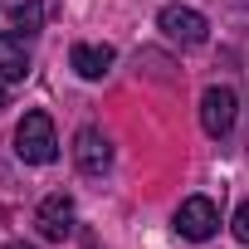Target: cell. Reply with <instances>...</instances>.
I'll return each instance as SVG.
<instances>
[{
    "label": "cell",
    "instance_id": "cell-1",
    "mask_svg": "<svg viewBox=\"0 0 249 249\" xmlns=\"http://www.w3.org/2000/svg\"><path fill=\"white\" fill-rule=\"evenodd\" d=\"M15 152H20V161H30V166H49V161L59 157V137H54L49 112H25V117H20Z\"/></svg>",
    "mask_w": 249,
    "mask_h": 249
},
{
    "label": "cell",
    "instance_id": "cell-2",
    "mask_svg": "<svg viewBox=\"0 0 249 249\" xmlns=\"http://www.w3.org/2000/svg\"><path fill=\"white\" fill-rule=\"evenodd\" d=\"M157 25H161V35H166L171 44H186V49H196V44H205V39H210L205 15H200V10H191V5H166V10L157 15Z\"/></svg>",
    "mask_w": 249,
    "mask_h": 249
},
{
    "label": "cell",
    "instance_id": "cell-3",
    "mask_svg": "<svg viewBox=\"0 0 249 249\" xmlns=\"http://www.w3.org/2000/svg\"><path fill=\"white\" fill-rule=\"evenodd\" d=\"M215 230H220V210H215V200H205V196L181 200V210H176V234H181V239L205 244Z\"/></svg>",
    "mask_w": 249,
    "mask_h": 249
},
{
    "label": "cell",
    "instance_id": "cell-4",
    "mask_svg": "<svg viewBox=\"0 0 249 249\" xmlns=\"http://www.w3.org/2000/svg\"><path fill=\"white\" fill-rule=\"evenodd\" d=\"M200 122H205L210 137H230V127H234V88H225V83L205 88L200 93Z\"/></svg>",
    "mask_w": 249,
    "mask_h": 249
},
{
    "label": "cell",
    "instance_id": "cell-5",
    "mask_svg": "<svg viewBox=\"0 0 249 249\" xmlns=\"http://www.w3.org/2000/svg\"><path fill=\"white\" fill-rule=\"evenodd\" d=\"M73 161H78V171L103 176V171L112 166V142H107L98 127H83V132L73 137Z\"/></svg>",
    "mask_w": 249,
    "mask_h": 249
},
{
    "label": "cell",
    "instance_id": "cell-6",
    "mask_svg": "<svg viewBox=\"0 0 249 249\" xmlns=\"http://www.w3.org/2000/svg\"><path fill=\"white\" fill-rule=\"evenodd\" d=\"M35 225H39V234H44V239H69V234H73V200H69L64 191L44 196V205H39Z\"/></svg>",
    "mask_w": 249,
    "mask_h": 249
},
{
    "label": "cell",
    "instance_id": "cell-7",
    "mask_svg": "<svg viewBox=\"0 0 249 249\" xmlns=\"http://www.w3.org/2000/svg\"><path fill=\"white\" fill-rule=\"evenodd\" d=\"M112 44H73V54H69V64H73V73L78 78H103L107 69H112Z\"/></svg>",
    "mask_w": 249,
    "mask_h": 249
},
{
    "label": "cell",
    "instance_id": "cell-8",
    "mask_svg": "<svg viewBox=\"0 0 249 249\" xmlns=\"http://www.w3.org/2000/svg\"><path fill=\"white\" fill-rule=\"evenodd\" d=\"M30 73V54L20 35H0V83H20Z\"/></svg>",
    "mask_w": 249,
    "mask_h": 249
},
{
    "label": "cell",
    "instance_id": "cell-9",
    "mask_svg": "<svg viewBox=\"0 0 249 249\" xmlns=\"http://www.w3.org/2000/svg\"><path fill=\"white\" fill-rule=\"evenodd\" d=\"M10 25L25 30V35H35L44 25V5H39V0H20V5H10Z\"/></svg>",
    "mask_w": 249,
    "mask_h": 249
},
{
    "label": "cell",
    "instance_id": "cell-10",
    "mask_svg": "<svg viewBox=\"0 0 249 249\" xmlns=\"http://www.w3.org/2000/svg\"><path fill=\"white\" fill-rule=\"evenodd\" d=\"M230 230H234V239H239V244H249V200L234 210V225H230Z\"/></svg>",
    "mask_w": 249,
    "mask_h": 249
},
{
    "label": "cell",
    "instance_id": "cell-11",
    "mask_svg": "<svg viewBox=\"0 0 249 249\" xmlns=\"http://www.w3.org/2000/svg\"><path fill=\"white\" fill-rule=\"evenodd\" d=\"M5 249H35V244H25V239H15V244H5Z\"/></svg>",
    "mask_w": 249,
    "mask_h": 249
}]
</instances>
